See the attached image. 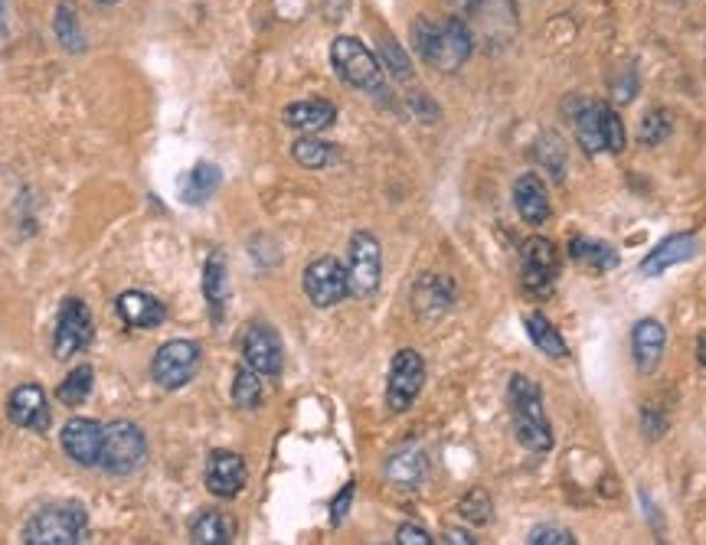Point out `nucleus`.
I'll return each mask as SVG.
<instances>
[{
    "label": "nucleus",
    "instance_id": "obj_25",
    "mask_svg": "<svg viewBox=\"0 0 706 545\" xmlns=\"http://www.w3.org/2000/svg\"><path fill=\"white\" fill-rule=\"evenodd\" d=\"M204 297L210 304L212 321L219 324L222 311H226V301H229V269H226L219 252H212L207 265H204Z\"/></svg>",
    "mask_w": 706,
    "mask_h": 545
},
{
    "label": "nucleus",
    "instance_id": "obj_43",
    "mask_svg": "<svg viewBox=\"0 0 706 545\" xmlns=\"http://www.w3.org/2000/svg\"><path fill=\"white\" fill-rule=\"evenodd\" d=\"M445 543L451 545H471L475 539L468 536V533H461V530H445Z\"/></svg>",
    "mask_w": 706,
    "mask_h": 545
},
{
    "label": "nucleus",
    "instance_id": "obj_19",
    "mask_svg": "<svg viewBox=\"0 0 706 545\" xmlns=\"http://www.w3.org/2000/svg\"><path fill=\"white\" fill-rule=\"evenodd\" d=\"M282 122L294 132L318 135V132H324L338 122V108L328 98H304V102H294V105L284 108Z\"/></svg>",
    "mask_w": 706,
    "mask_h": 545
},
{
    "label": "nucleus",
    "instance_id": "obj_30",
    "mask_svg": "<svg viewBox=\"0 0 706 545\" xmlns=\"http://www.w3.org/2000/svg\"><path fill=\"white\" fill-rule=\"evenodd\" d=\"M291 157H294L301 167H308V170H321V167L334 164L338 150H334V144H328V140H318V137L308 135L291 144Z\"/></svg>",
    "mask_w": 706,
    "mask_h": 545
},
{
    "label": "nucleus",
    "instance_id": "obj_36",
    "mask_svg": "<svg viewBox=\"0 0 706 545\" xmlns=\"http://www.w3.org/2000/svg\"><path fill=\"white\" fill-rule=\"evenodd\" d=\"M380 56H383V66L390 69L393 78H399V82H409L413 78V63H409V56L399 50V43L393 36H383L380 40Z\"/></svg>",
    "mask_w": 706,
    "mask_h": 545
},
{
    "label": "nucleus",
    "instance_id": "obj_3",
    "mask_svg": "<svg viewBox=\"0 0 706 545\" xmlns=\"http://www.w3.org/2000/svg\"><path fill=\"white\" fill-rule=\"evenodd\" d=\"M89 516L79 503H50L37 510L23 526L27 545H75L85 539Z\"/></svg>",
    "mask_w": 706,
    "mask_h": 545
},
{
    "label": "nucleus",
    "instance_id": "obj_16",
    "mask_svg": "<svg viewBox=\"0 0 706 545\" xmlns=\"http://www.w3.org/2000/svg\"><path fill=\"white\" fill-rule=\"evenodd\" d=\"M455 304V287L442 274H423L413 287V307L423 321H438L451 311Z\"/></svg>",
    "mask_w": 706,
    "mask_h": 545
},
{
    "label": "nucleus",
    "instance_id": "obj_41",
    "mask_svg": "<svg viewBox=\"0 0 706 545\" xmlns=\"http://www.w3.org/2000/svg\"><path fill=\"white\" fill-rule=\"evenodd\" d=\"M661 431H664V418L654 421V409L644 406V434H647V438H661Z\"/></svg>",
    "mask_w": 706,
    "mask_h": 545
},
{
    "label": "nucleus",
    "instance_id": "obj_29",
    "mask_svg": "<svg viewBox=\"0 0 706 545\" xmlns=\"http://www.w3.org/2000/svg\"><path fill=\"white\" fill-rule=\"evenodd\" d=\"M216 187H219V170L212 167V164H197L187 177H184V187H180V193H184V200L187 203H207L212 193H216Z\"/></svg>",
    "mask_w": 706,
    "mask_h": 545
},
{
    "label": "nucleus",
    "instance_id": "obj_20",
    "mask_svg": "<svg viewBox=\"0 0 706 545\" xmlns=\"http://www.w3.org/2000/svg\"><path fill=\"white\" fill-rule=\"evenodd\" d=\"M468 20H471V33H485L488 40H495V43H503L510 33L507 30H500V23H507V27H513V17H517V10H513V3L510 0H475L471 7H468V13H465Z\"/></svg>",
    "mask_w": 706,
    "mask_h": 545
},
{
    "label": "nucleus",
    "instance_id": "obj_34",
    "mask_svg": "<svg viewBox=\"0 0 706 545\" xmlns=\"http://www.w3.org/2000/svg\"><path fill=\"white\" fill-rule=\"evenodd\" d=\"M458 513H461V520H465V523H471V526H488V523H491V516H495V503H491L488 490L475 486V490H468V493L461 496Z\"/></svg>",
    "mask_w": 706,
    "mask_h": 545
},
{
    "label": "nucleus",
    "instance_id": "obj_11",
    "mask_svg": "<svg viewBox=\"0 0 706 545\" xmlns=\"http://www.w3.org/2000/svg\"><path fill=\"white\" fill-rule=\"evenodd\" d=\"M92 343V314L85 307V301L70 297L60 307V321H56V337H53V353L56 359H70L75 353H82Z\"/></svg>",
    "mask_w": 706,
    "mask_h": 545
},
{
    "label": "nucleus",
    "instance_id": "obj_38",
    "mask_svg": "<svg viewBox=\"0 0 706 545\" xmlns=\"http://www.w3.org/2000/svg\"><path fill=\"white\" fill-rule=\"evenodd\" d=\"M530 545H575V536L563 530V526H537L530 533Z\"/></svg>",
    "mask_w": 706,
    "mask_h": 545
},
{
    "label": "nucleus",
    "instance_id": "obj_42",
    "mask_svg": "<svg viewBox=\"0 0 706 545\" xmlns=\"http://www.w3.org/2000/svg\"><path fill=\"white\" fill-rule=\"evenodd\" d=\"M347 7H351V0H324V13H328V20H344Z\"/></svg>",
    "mask_w": 706,
    "mask_h": 545
},
{
    "label": "nucleus",
    "instance_id": "obj_2",
    "mask_svg": "<svg viewBox=\"0 0 706 545\" xmlns=\"http://www.w3.org/2000/svg\"><path fill=\"white\" fill-rule=\"evenodd\" d=\"M507 406H510V418H513V434L527 451H537V454L553 451L557 438H553V428H550L547 411H543L540 386L530 376H510Z\"/></svg>",
    "mask_w": 706,
    "mask_h": 545
},
{
    "label": "nucleus",
    "instance_id": "obj_26",
    "mask_svg": "<svg viewBox=\"0 0 706 545\" xmlns=\"http://www.w3.org/2000/svg\"><path fill=\"white\" fill-rule=\"evenodd\" d=\"M232 539H236V523L232 516L219 510H204L190 526V543L197 545H229Z\"/></svg>",
    "mask_w": 706,
    "mask_h": 545
},
{
    "label": "nucleus",
    "instance_id": "obj_13",
    "mask_svg": "<svg viewBox=\"0 0 706 545\" xmlns=\"http://www.w3.org/2000/svg\"><path fill=\"white\" fill-rule=\"evenodd\" d=\"M63 451L79 468H95L102 458V425L92 418H72L63 428Z\"/></svg>",
    "mask_w": 706,
    "mask_h": 545
},
{
    "label": "nucleus",
    "instance_id": "obj_5",
    "mask_svg": "<svg viewBox=\"0 0 706 545\" xmlns=\"http://www.w3.org/2000/svg\"><path fill=\"white\" fill-rule=\"evenodd\" d=\"M331 63L338 75L360 88V92H383V66L380 60L356 40V36H338L331 46Z\"/></svg>",
    "mask_w": 706,
    "mask_h": 545
},
{
    "label": "nucleus",
    "instance_id": "obj_23",
    "mask_svg": "<svg viewBox=\"0 0 706 545\" xmlns=\"http://www.w3.org/2000/svg\"><path fill=\"white\" fill-rule=\"evenodd\" d=\"M694 255H697V239H694V235H671V239H664V242L641 262V274L654 277V274L667 272V269H674V265H681V262H687V259H694Z\"/></svg>",
    "mask_w": 706,
    "mask_h": 545
},
{
    "label": "nucleus",
    "instance_id": "obj_27",
    "mask_svg": "<svg viewBox=\"0 0 706 545\" xmlns=\"http://www.w3.org/2000/svg\"><path fill=\"white\" fill-rule=\"evenodd\" d=\"M569 252L579 265H589L592 272H612L619 265V252L609 242H599V239H585V235L572 239Z\"/></svg>",
    "mask_w": 706,
    "mask_h": 545
},
{
    "label": "nucleus",
    "instance_id": "obj_12",
    "mask_svg": "<svg viewBox=\"0 0 706 545\" xmlns=\"http://www.w3.org/2000/svg\"><path fill=\"white\" fill-rule=\"evenodd\" d=\"M242 359L259 376H279L284 366V346L269 324H252L242 337Z\"/></svg>",
    "mask_w": 706,
    "mask_h": 545
},
{
    "label": "nucleus",
    "instance_id": "obj_46",
    "mask_svg": "<svg viewBox=\"0 0 706 545\" xmlns=\"http://www.w3.org/2000/svg\"><path fill=\"white\" fill-rule=\"evenodd\" d=\"M98 3H118V0H98Z\"/></svg>",
    "mask_w": 706,
    "mask_h": 545
},
{
    "label": "nucleus",
    "instance_id": "obj_14",
    "mask_svg": "<svg viewBox=\"0 0 706 545\" xmlns=\"http://www.w3.org/2000/svg\"><path fill=\"white\" fill-rule=\"evenodd\" d=\"M249 480V471H246V461L242 454L236 451H212L210 461H207V490L219 500H232L242 493Z\"/></svg>",
    "mask_w": 706,
    "mask_h": 545
},
{
    "label": "nucleus",
    "instance_id": "obj_35",
    "mask_svg": "<svg viewBox=\"0 0 706 545\" xmlns=\"http://www.w3.org/2000/svg\"><path fill=\"white\" fill-rule=\"evenodd\" d=\"M671 115L664 112V108H651L644 118H641V128H637V140L644 144V147H657V144H664L667 137H671Z\"/></svg>",
    "mask_w": 706,
    "mask_h": 545
},
{
    "label": "nucleus",
    "instance_id": "obj_32",
    "mask_svg": "<svg viewBox=\"0 0 706 545\" xmlns=\"http://www.w3.org/2000/svg\"><path fill=\"white\" fill-rule=\"evenodd\" d=\"M262 396H266V389H262V376L256 373V369H239L236 373V379H232V402L239 406V409H259L262 406Z\"/></svg>",
    "mask_w": 706,
    "mask_h": 545
},
{
    "label": "nucleus",
    "instance_id": "obj_17",
    "mask_svg": "<svg viewBox=\"0 0 706 545\" xmlns=\"http://www.w3.org/2000/svg\"><path fill=\"white\" fill-rule=\"evenodd\" d=\"M513 206H517V216H520L523 222H530V226H543V222L553 216L547 184H543L537 174L517 177V184H513Z\"/></svg>",
    "mask_w": 706,
    "mask_h": 545
},
{
    "label": "nucleus",
    "instance_id": "obj_21",
    "mask_svg": "<svg viewBox=\"0 0 706 545\" xmlns=\"http://www.w3.org/2000/svg\"><path fill=\"white\" fill-rule=\"evenodd\" d=\"M118 317L125 321V327L132 331H150V327H160L167 311L157 297L144 294V291H125L118 297Z\"/></svg>",
    "mask_w": 706,
    "mask_h": 545
},
{
    "label": "nucleus",
    "instance_id": "obj_31",
    "mask_svg": "<svg viewBox=\"0 0 706 545\" xmlns=\"http://www.w3.org/2000/svg\"><path fill=\"white\" fill-rule=\"evenodd\" d=\"M53 30H56V40L63 43L66 53H85V33H82V27H79V13H75L72 3H60V7H56Z\"/></svg>",
    "mask_w": 706,
    "mask_h": 545
},
{
    "label": "nucleus",
    "instance_id": "obj_1",
    "mask_svg": "<svg viewBox=\"0 0 706 545\" xmlns=\"http://www.w3.org/2000/svg\"><path fill=\"white\" fill-rule=\"evenodd\" d=\"M413 46L425 66L458 72L475 53V33L465 17H419L413 23Z\"/></svg>",
    "mask_w": 706,
    "mask_h": 545
},
{
    "label": "nucleus",
    "instance_id": "obj_33",
    "mask_svg": "<svg viewBox=\"0 0 706 545\" xmlns=\"http://www.w3.org/2000/svg\"><path fill=\"white\" fill-rule=\"evenodd\" d=\"M92 379H95V373H92V366H75L70 376L60 382V389H56V399L63 402V406H82L85 399H89V392H92Z\"/></svg>",
    "mask_w": 706,
    "mask_h": 545
},
{
    "label": "nucleus",
    "instance_id": "obj_24",
    "mask_svg": "<svg viewBox=\"0 0 706 545\" xmlns=\"http://www.w3.org/2000/svg\"><path fill=\"white\" fill-rule=\"evenodd\" d=\"M602 108L605 102H579L575 112V140L585 154H602L605 150V135H602Z\"/></svg>",
    "mask_w": 706,
    "mask_h": 545
},
{
    "label": "nucleus",
    "instance_id": "obj_39",
    "mask_svg": "<svg viewBox=\"0 0 706 545\" xmlns=\"http://www.w3.org/2000/svg\"><path fill=\"white\" fill-rule=\"evenodd\" d=\"M396 543L399 545H432L435 539L425 533L423 526H413V523H406V526H399V530H396Z\"/></svg>",
    "mask_w": 706,
    "mask_h": 545
},
{
    "label": "nucleus",
    "instance_id": "obj_45",
    "mask_svg": "<svg viewBox=\"0 0 706 545\" xmlns=\"http://www.w3.org/2000/svg\"><path fill=\"white\" fill-rule=\"evenodd\" d=\"M0 27H3V0H0Z\"/></svg>",
    "mask_w": 706,
    "mask_h": 545
},
{
    "label": "nucleus",
    "instance_id": "obj_18",
    "mask_svg": "<svg viewBox=\"0 0 706 545\" xmlns=\"http://www.w3.org/2000/svg\"><path fill=\"white\" fill-rule=\"evenodd\" d=\"M664 346H667V331H664L661 321H654V317L637 321L635 331H632V353H635V366L644 376H651L661 366Z\"/></svg>",
    "mask_w": 706,
    "mask_h": 545
},
{
    "label": "nucleus",
    "instance_id": "obj_7",
    "mask_svg": "<svg viewBox=\"0 0 706 545\" xmlns=\"http://www.w3.org/2000/svg\"><path fill=\"white\" fill-rule=\"evenodd\" d=\"M520 274H523V287L537 297L553 294L557 277H560V259H557V245L543 235H533L523 242L520 249Z\"/></svg>",
    "mask_w": 706,
    "mask_h": 545
},
{
    "label": "nucleus",
    "instance_id": "obj_40",
    "mask_svg": "<svg viewBox=\"0 0 706 545\" xmlns=\"http://www.w3.org/2000/svg\"><path fill=\"white\" fill-rule=\"evenodd\" d=\"M351 500H353V483H347V486L341 490V496L331 503V523H334V526H341V520L347 516V510H351Z\"/></svg>",
    "mask_w": 706,
    "mask_h": 545
},
{
    "label": "nucleus",
    "instance_id": "obj_44",
    "mask_svg": "<svg viewBox=\"0 0 706 545\" xmlns=\"http://www.w3.org/2000/svg\"><path fill=\"white\" fill-rule=\"evenodd\" d=\"M697 356H700V363L706 366V331L700 334V340H697Z\"/></svg>",
    "mask_w": 706,
    "mask_h": 545
},
{
    "label": "nucleus",
    "instance_id": "obj_15",
    "mask_svg": "<svg viewBox=\"0 0 706 545\" xmlns=\"http://www.w3.org/2000/svg\"><path fill=\"white\" fill-rule=\"evenodd\" d=\"M7 415L17 428H30V431H46L50 428V406H46V392L33 382L17 386L7 399Z\"/></svg>",
    "mask_w": 706,
    "mask_h": 545
},
{
    "label": "nucleus",
    "instance_id": "obj_10",
    "mask_svg": "<svg viewBox=\"0 0 706 545\" xmlns=\"http://www.w3.org/2000/svg\"><path fill=\"white\" fill-rule=\"evenodd\" d=\"M304 294L314 307L328 311V307H338L347 294H351V284H347V269L331 259V255H321L314 259L308 269H304Z\"/></svg>",
    "mask_w": 706,
    "mask_h": 545
},
{
    "label": "nucleus",
    "instance_id": "obj_8",
    "mask_svg": "<svg viewBox=\"0 0 706 545\" xmlns=\"http://www.w3.org/2000/svg\"><path fill=\"white\" fill-rule=\"evenodd\" d=\"M425 382V359L416 349H399L393 356L390 366V379H386V406L390 411H409L413 402L419 399Z\"/></svg>",
    "mask_w": 706,
    "mask_h": 545
},
{
    "label": "nucleus",
    "instance_id": "obj_4",
    "mask_svg": "<svg viewBox=\"0 0 706 545\" xmlns=\"http://www.w3.org/2000/svg\"><path fill=\"white\" fill-rule=\"evenodd\" d=\"M147 461V438L135 421H108L102 428V458L98 464L112 474V478H128L135 471H142Z\"/></svg>",
    "mask_w": 706,
    "mask_h": 545
},
{
    "label": "nucleus",
    "instance_id": "obj_28",
    "mask_svg": "<svg viewBox=\"0 0 706 545\" xmlns=\"http://www.w3.org/2000/svg\"><path fill=\"white\" fill-rule=\"evenodd\" d=\"M523 331H527V337L533 340V346L540 349V353H547V356H553V359H563L565 353V340L560 337V331L543 317V314H523Z\"/></svg>",
    "mask_w": 706,
    "mask_h": 545
},
{
    "label": "nucleus",
    "instance_id": "obj_37",
    "mask_svg": "<svg viewBox=\"0 0 706 545\" xmlns=\"http://www.w3.org/2000/svg\"><path fill=\"white\" fill-rule=\"evenodd\" d=\"M602 135H605V150H609V154H622V150H625V144H629L625 125H622V118L615 115V108H612V105H605V108H602Z\"/></svg>",
    "mask_w": 706,
    "mask_h": 545
},
{
    "label": "nucleus",
    "instance_id": "obj_22",
    "mask_svg": "<svg viewBox=\"0 0 706 545\" xmlns=\"http://www.w3.org/2000/svg\"><path fill=\"white\" fill-rule=\"evenodd\" d=\"M428 478V458L423 448H403L386 461V480L396 490H419Z\"/></svg>",
    "mask_w": 706,
    "mask_h": 545
},
{
    "label": "nucleus",
    "instance_id": "obj_9",
    "mask_svg": "<svg viewBox=\"0 0 706 545\" xmlns=\"http://www.w3.org/2000/svg\"><path fill=\"white\" fill-rule=\"evenodd\" d=\"M383 277V252L376 235L356 232L351 239V255H347V284L353 297H370L376 294Z\"/></svg>",
    "mask_w": 706,
    "mask_h": 545
},
{
    "label": "nucleus",
    "instance_id": "obj_6",
    "mask_svg": "<svg viewBox=\"0 0 706 545\" xmlns=\"http://www.w3.org/2000/svg\"><path fill=\"white\" fill-rule=\"evenodd\" d=\"M204 353L194 340H170L154 353L150 376L160 389H184L200 373Z\"/></svg>",
    "mask_w": 706,
    "mask_h": 545
}]
</instances>
